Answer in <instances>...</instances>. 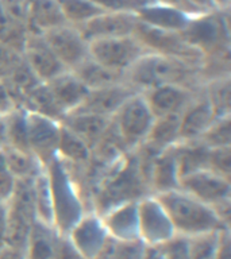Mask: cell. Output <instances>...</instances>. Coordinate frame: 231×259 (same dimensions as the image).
Returning <instances> with one entry per match:
<instances>
[{
    "label": "cell",
    "instance_id": "1",
    "mask_svg": "<svg viewBox=\"0 0 231 259\" xmlns=\"http://www.w3.org/2000/svg\"><path fill=\"white\" fill-rule=\"evenodd\" d=\"M150 194L135 151H129L113 163L97 182L89 200V210L103 214L112 206L138 201Z\"/></svg>",
    "mask_w": 231,
    "mask_h": 259
},
{
    "label": "cell",
    "instance_id": "2",
    "mask_svg": "<svg viewBox=\"0 0 231 259\" xmlns=\"http://www.w3.org/2000/svg\"><path fill=\"white\" fill-rule=\"evenodd\" d=\"M125 82L139 93L166 84L190 88H200L203 85L200 69L153 52L146 53L125 73Z\"/></svg>",
    "mask_w": 231,
    "mask_h": 259
},
{
    "label": "cell",
    "instance_id": "3",
    "mask_svg": "<svg viewBox=\"0 0 231 259\" xmlns=\"http://www.w3.org/2000/svg\"><path fill=\"white\" fill-rule=\"evenodd\" d=\"M156 197L165 208L176 235L192 238L230 228L210 205L199 201L184 190L174 189L156 194Z\"/></svg>",
    "mask_w": 231,
    "mask_h": 259
},
{
    "label": "cell",
    "instance_id": "4",
    "mask_svg": "<svg viewBox=\"0 0 231 259\" xmlns=\"http://www.w3.org/2000/svg\"><path fill=\"white\" fill-rule=\"evenodd\" d=\"M45 170L52 192L53 228L60 235H68L88 210V206L72 170L62 159L53 158Z\"/></svg>",
    "mask_w": 231,
    "mask_h": 259
},
{
    "label": "cell",
    "instance_id": "5",
    "mask_svg": "<svg viewBox=\"0 0 231 259\" xmlns=\"http://www.w3.org/2000/svg\"><path fill=\"white\" fill-rule=\"evenodd\" d=\"M228 11L214 10L194 16L180 32L186 44L196 49L204 60L230 57Z\"/></svg>",
    "mask_w": 231,
    "mask_h": 259
},
{
    "label": "cell",
    "instance_id": "6",
    "mask_svg": "<svg viewBox=\"0 0 231 259\" xmlns=\"http://www.w3.org/2000/svg\"><path fill=\"white\" fill-rule=\"evenodd\" d=\"M178 189L210 205L219 214V218L227 226H230V178L223 177L210 169H199L181 176L178 181Z\"/></svg>",
    "mask_w": 231,
    "mask_h": 259
},
{
    "label": "cell",
    "instance_id": "7",
    "mask_svg": "<svg viewBox=\"0 0 231 259\" xmlns=\"http://www.w3.org/2000/svg\"><path fill=\"white\" fill-rule=\"evenodd\" d=\"M156 116L142 93H134L112 116V124L127 151L143 145Z\"/></svg>",
    "mask_w": 231,
    "mask_h": 259
},
{
    "label": "cell",
    "instance_id": "8",
    "mask_svg": "<svg viewBox=\"0 0 231 259\" xmlns=\"http://www.w3.org/2000/svg\"><path fill=\"white\" fill-rule=\"evenodd\" d=\"M34 180V178H32ZM32 180H16L7 201V244L23 252L30 230L35 222L32 202Z\"/></svg>",
    "mask_w": 231,
    "mask_h": 259
},
{
    "label": "cell",
    "instance_id": "9",
    "mask_svg": "<svg viewBox=\"0 0 231 259\" xmlns=\"http://www.w3.org/2000/svg\"><path fill=\"white\" fill-rule=\"evenodd\" d=\"M89 57L97 64L125 74L149 50L134 35L115 36L88 42Z\"/></svg>",
    "mask_w": 231,
    "mask_h": 259
},
{
    "label": "cell",
    "instance_id": "10",
    "mask_svg": "<svg viewBox=\"0 0 231 259\" xmlns=\"http://www.w3.org/2000/svg\"><path fill=\"white\" fill-rule=\"evenodd\" d=\"M134 35L141 40L149 52L177 58V60L184 61L186 64L196 66L199 69L202 68L203 62H204V57L196 49L186 44L185 40L182 39V36L180 35V32L156 30V28L149 27L146 24H142L138 20Z\"/></svg>",
    "mask_w": 231,
    "mask_h": 259
},
{
    "label": "cell",
    "instance_id": "11",
    "mask_svg": "<svg viewBox=\"0 0 231 259\" xmlns=\"http://www.w3.org/2000/svg\"><path fill=\"white\" fill-rule=\"evenodd\" d=\"M41 34L65 69L74 70L89 58L88 40L76 26L64 23Z\"/></svg>",
    "mask_w": 231,
    "mask_h": 259
},
{
    "label": "cell",
    "instance_id": "12",
    "mask_svg": "<svg viewBox=\"0 0 231 259\" xmlns=\"http://www.w3.org/2000/svg\"><path fill=\"white\" fill-rule=\"evenodd\" d=\"M138 234L146 246H162L176 236L165 208L153 194L138 200Z\"/></svg>",
    "mask_w": 231,
    "mask_h": 259
},
{
    "label": "cell",
    "instance_id": "13",
    "mask_svg": "<svg viewBox=\"0 0 231 259\" xmlns=\"http://www.w3.org/2000/svg\"><path fill=\"white\" fill-rule=\"evenodd\" d=\"M30 153L41 165L46 167L57 157V149L61 135V121L35 112L26 111Z\"/></svg>",
    "mask_w": 231,
    "mask_h": 259
},
{
    "label": "cell",
    "instance_id": "14",
    "mask_svg": "<svg viewBox=\"0 0 231 259\" xmlns=\"http://www.w3.org/2000/svg\"><path fill=\"white\" fill-rule=\"evenodd\" d=\"M203 87V85H202ZM200 87V88H202ZM200 88H190L185 85L166 84L142 92L146 103L156 117L181 115L192 103Z\"/></svg>",
    "mask_w": 231,
    "mask_h": 259
},
{
    "label": "cell",
    "instance_id": "15",
    "mask_svg": "<svg viewBox=\"0 0 231 259\" xmlns=\"http://www.w3.org/2000/svg\"><path fill=\"white\" fill-rule=\"evenodd\" d=\"M66 236L85 259L96 258L109 238L103 219L95 210H87Z\"/></svg>",
    "mask_w": 231,
    "mask_h": 259
},
{
    "label": "cell",
    "instance_id": "16",
    "mask_svg": "<svg viewBox=\"0 0 231 259\" xmlns=\"http://www.w3.org/2000/svg\"><path fill=\"white\" fill-rule=\"evenodd\" d=\"M22 57L41 82H49L65 70V66L54 56L41 32L28 31Z\"/></svg>",
    "mask_w": 231,
    "mask_h": 259
},
{
    "label": "cell",
    "instance_id": "17",
    "mask_svg": "<svg viewBox=\"0 0 231 259\" xmlns=\"http://www.w3.org/2000/svg\"><path fill=\"white\" fill-rule=\"evenodd\" d=\"M137 24L138 18L135 14L104 11L79 26V30L85 39L92 42L115 36L133 35Z\"/></svg>",
    "mask_w": 231,
    "mask_h": 259
},
{
    "label": "cell",
    "instance_id": "18",
    "mask_svg": "<svg viewBox=\"0 0 231 259\" xmlns=\"http://www.w3.org/2000/svg\"><path fill=\"white\" fill-rule=\"evenodd\" d=\"M134 93L138 92L126 82L97 89H89L83 104L73 112H87L112 117L118 112V109L123 105V103L130 96H133Z\"/></svg>",
    "mask_w": 231,
    "mask_h": 259
},
{
    "label": "cell",
    "instance_id": "19",
    "mask_svg": "<svg viewBox=\"0 0 231 259\" xmlns=\"http://www.w3.org/2000/svg\"><path fill=\"white\" fill-rule=\"evenodd\" d=\"M214 109L203 92V87L184 112L180 115V142H192L200 139L214 121Z\"/></svg>",
    "mask_w": 231,
    "mask_h": 259
},
{
    "label": "cell",
    "instance_id": "20",
    "mask_svg": "<svg viewBox=\"0 0 231 259\" xmlns=\"http://www.w3.org/2000/svg\"><path fill=\"white\" fill-rule=\"evenodd\" d=\"M180 170H178L176 145L162 150L154 157L147 174V186L150 194H161L178 189Z\"/></svg>",
    "mask_w": 231,
    "mask_h": 259
},
{
    "label": "cell",
    "instance_id": "21",
    "mask_svg": "<svg viewBox=\"0 0 231 259\" xmlns=\"http://www.w3.org/2000/svg\"><path fill=\"white\" fill-rule=\"evenodd\" d=\"M135 15L142 24L168 32H181L194 18L178 8L156 2L138 10Z\"/></svg>",
    "mask_w": 231,
    "mask_h": 259
},
{
    "label": "cell",
    "instance_id": "22",
    "mask_svg": "<svg viewBox=\"0 0 231 259\" xmlns=\"http://www.w3.org/2000/svg\"><path fill=\"white\" fill-rule=\"evenodd\" d=\"M109 238L117 240H135L138 234V201H127L112 206L100 214Z\"/></svg>",
    "mask_w": 231,
    "mask_h": 259
},
{
    "label": "cell",
    "instance_id": "23",
    "mask_svg": "<svg viewBox=\"0 0 231 259\" xmlns=\"http://www.w3.org/2000/svg\"><path fill=\"white\" fill-rule=\"evenodd\" d=\"M46 84L65 115L76 111L89 92L84 82L72 70H65Z\"/></svg>",
    "mask_w": 231,
    "mask_h": 259
},
{
    "label": "cell",
    "instance_id": "24",
    "mask_svg": "<svg viewBox=\"0 0 231 259\" xmlns=\"http://www.w3.org/2000/svg\"><path fill=\"white\" fill-rule=\"evenodd\" d=\"M112 123V117L100 116L87 112L66 113L61 120V124L68 128L81 141H84L91 150L101 141Z\"/></svg>",
    "mask_w": 231,
    "mask_h": 259
},
{
    "label": "cell",
    "instance_id": "25",
    "mask_svg": "<svg viewBox=\"0 0 231 259\" xmlns=\"http://www.w3.org/2000/svg\"><path fill=\"white\" fill-rule=\"evenodd\" d=\"M57 232L52 226L35 220L23 248V259H56Z\"/></svg>",
    "mask_w": 231,
    "mask_h": 259
},
{
    "label": "cell",
    "instance_id": "26",
    "mask_svg": "<svg viewBox=\"0 0 231 259\" xmlns=\"http://www.w3.org/2000/svg\"><path fill=\"white\" fill-rule=\"evenodd\" d=\"M57 157L62 159L70 167L73 173H81L91 161L92 150L84 141H81L80 138L76 137L74 134L70 133L62 125L58 149H57Z\"/></svg>",
    "mask_w": 231,
    "mask_h": 259
},
{
    "label": "cell",
    "instance_id": "27",
    "mask_svg": "<svg viewBox=\"0 0 231 259\" xmlns=\"http://www.w3.org/2000/svg\"><path fill=\"white\" fill-rule=\"evenodd\" d=\"M27 28L32 32H44L66 23L57 0H26Z\"/></svg>",
    "mask_w": 231,
    "mask_h": 259
},
{
    "label": "cell",
    "instance_id": "28",
    "mask_svg": "<svg viewBox=\"0 0 231 259\" xmlns=\"http://www.w3.org/2000/svg\"><path fill=\"white\" fill-rule=\"evenodd\" d=\"M20 108L28 112L40 113L57 121H61L65 117L64 111L57 104L46 82H38L28 89L20 99Z\"/></svg>",
    "mask_w": 231,
    "mask_h": 259
},
{
    "label": "cell",
    "instance_id": "29",
    "mask_svg": "<svg viewBox=\"0 0 231 259\" xmlns=\"http://www.w3.org/2000/svg\"><path fill=\"white\" fill-rule=\"evenodd\" d=\"M180 142V115L156 117L143 145L156 153L177 145Z\"/></svg>",
    "mask_w": 231,
    "mask_h": 259
},
{
    "label": "cell",
    "instance_id": "30",
    "mask_svg": "<svg viewBox=\"0 0 231 259\" xmlns=\"http://www.w3.org/2000/svg\"><path fill=\"white\" fill-rule=\"evenodd\" d=\"M72 72L84 82V85L88 89H97L125 82L123 73L113 72L111 69L97 64L96 61H93L91 57Z\"/></svg>",
    "mask_w": 231,
    "mask_h": 259
},
{
    "label": "cell",
    "instance_id": "31",
    "mask_svg": "<svg viewBox=\"0 0 231 259\" xmlns=\"http://www.w3.org/2000/svg\"><path fill=\"white\" fill-rule=\"evenodd\" d=\"M4 158L8 173L15 180H32L45 169L31 153L12 149L10 146L4 147Z\"/></svg>",
    "mask_w": 231,
    "mask_h": 259
},
{
    "label": "cell",
    "instance_id": "32",
    "mask_svg": "<svg viewBox=\"0 0 231 259\" xmlns=\"http://www.w3.org/2000/svg\"><path fill=\"white\" fill-rule=\"evenodd\" d=\"M203 92L214 109L215 117L231 116V82L228 76L218 77L203 84Z\"/></svg>",
    "mask_w": 231,
    "mask_h": 259
},
{
    "label": "cell",
    "instance_id": "33",
    "mask_svg": "<svg viewBox=\"0 0 231 259\" xmlns=\"http://www.w3.org/2000/svg\"><path fill=\"white\" fill-rule=\"evenodd\" d=\"M32 202L35 220L53 227V200L46 170L32 180Z\"/></svg>",
    "mask_w": 231,
    "mask_h": 259
},
{
    "label": "cell",
    "instance_id": "34",
    "mask_svg": "<svg viewBox=\"0 0 231 259\" xmlns=\"http://www.w3.org/2000/svg\"><path fill=\"white\" fill-rule=\"evenodd\" d=\"M2 120H3L4 130H6L7 146L12 149L20 150V151L30 153L26 109H15L11 113H8L7 116L2 117Z\"/></svg>",
    "mask_w": 231,
    "mask_h": 259
},
{
    "label": "cell",
    "instance_id": "35",
    "mask_svg": "<svg viewBox=\"0 0 231 259\" xmlns=\"http://www.w3.org/2000/svg\"><path fill=\"white\" fill-rule=\"evenodd\" d=\"M27 34V27L14 19L0 4V44L22 54Z\"/></svg>",
    "mask_w": 231,
    "mask_h": 259
},
{
    "label": "cell",
    "instance_id": "36",
    "mask_svg": "<svg viewBox=\"0 0 231 259\" xmlns=\"http://www.w3.org/2000/svg\"><path fill=\"white\" fill-rule=\"evenodd\" d=\"M57 2L65 22L76 27L104 12L92 0H57Z\"/></svg>",
    "mask_w": 231,
    "mask_h": 259
},
{
    "label": "cell",
    "instance_id": "37",
    "mask_svg": "<svg viewBox=\"0 0 231 259\" xmlns=\"http://www.w3.org/2000/svg\"><path fill=\"white\" fill-rule=\"evenodd\" d=\"M146 244L139 239L117 240L108 238L95 259H141Z\"/></svg>",
    "mask_w": 231,
    "mask_h": 259
},
{
    "label": "cell",
    "instance_id": "38",
    "mask_svg": "<svg viewBox=\"0 0 231 259\" xmlns=\"http://www.w3.org/2000/svg\"><path fill=\"white\" fill-rule=\"evenodd\" d=\"M198 141L208 149L231 146V116L216 119Z\"/></svg>",
    "mask_w": 231,
    "mask_h": 259
},
{
    "label": "cell",
    "instance_id": "39",
    "mask_svg": "<svg viewBox=\"0 0 231 259\" xmlns=\"http://www.w3.org/2000/svg\"><path fill=\"white\" fill-rule=\"evenodd\" d=\"M219 232H211V234L188 238V242H189L188 259H215L219 242Z\"/></svg>",
    "mask_w": 231,
    "mask_h": 259
},
{
    "label": "cell",
    "instance_id": "40",
    "mask_svg": "<svg viewBox=\"0 0 231 259\" xmlns=\"http://www.w3.org/2000/svg\"><path fill=\"white\" fill-rule=\"evenodd\" d=\"M207 167L223 177H231V146L208 150Z\"/></svg>",
    "mask_w": 231,
    "mask_h": 259
},
{
    "label": "cell",
    "instance_id": "41",
    "mask_svg": "<svg viewBox=\"0 0 231 259\" xmlns=\"http://www.w3.org/2000/svg\"><path fill=\"white\" fill-rule=\"evenodd\" d=\"M92 2L103 11L135 14L142 7L153 3L154 0H92Z\"/></svg>",
    "mask_w": 231,
    "mask_h": 259
},
{
    "label": "cell",
    "instance_id": "42",
    "mask_svg": "<svg viewBox=\"0 0 231 259\" xmlns=\"http://www.w3.org/2000/svg\"><path fill=\"white\" fill-rule=\"evenodd\" d=\"M165 259H188L189 242L188 238L176 235L161 246Z\"/></svg>",
    "mask_w": 231,
    "mask_h": 259
},
{
    "label": "cell",
    "instance_id": "43",
    "mask_svg": "<svg viewBox=\"0 0 231 259\" xmlns=\"http://www.w3.org/2000/svg\"><path fill=\"white\" fill-rule=\"evenodd\" d=\"M20 108L15 93L4 78H0V117L7 116L12 111Z\"/></svg>",
    "mask_w": 231,
    "mask_h": 259
},
{
    "label": "cell",
    "instance_id": "44",
    "mask_svg": "<svg viewBox=\"0 0 231 259\" xmlns=\"http://www.w3.org/2000/svg\"><path fill=\"white\" fill-rule=\"evenodd\" d=\"M0 4L16 19L19 23L24 24L27 27V10H26V0H0ZM28 30V28H27Z\"/></svg>",
    "mask_w": 231,
    "mask_h": 259
},
{
    "label": "cell",
    "instance_id": "45",
    "mask_svg": "<svg viewBox=\"0 0 231 259\" xmlns=\"http://www.w3.org/2000/svg\"><path fill=\"white\" fill-rule=\"evenodd\" d=\"M56 259H85L79 251L74 248L66 235H60L57 238Z\"/></svg>",
    "mask_w": 231,
    "mask_h": 259
},
{
    "label": "cell",
    "instance_id": "46",
    "mask_svg": "<svg viewBox=\"0 0 231 259\" xmlns=\"http://www.w3.org/2000/svg\"><path fill=\"white\" fill-rule=\"evenodd\" d=\"M22 54L14 52L0 44V78H6L12 66L18 62Z\"/></svg>",
    "mask_w": 231,
    "mask_h": 259
},
{
    "label": "cell",
    "instance_id": "47",
    "mask_svg": "<svg viewBox=\"0 0 231 259\" xmlns=\"http://www.w3.org/2000/svg\"><path fill=\"white\" fill-rule=\"evenodd\" d=\"M215 259H231V232L230 228H224L219 232V242Z\"/></svg>",
    "mask_w": 231,
    "mask_h": 259
},
{
    "label": "cell",
    "instance_id": "48",
    "mask_svg": "<svg viewBox=\"0 0 231 259\" xmlns=\"http://www.w3.org/2000/svg\"><path fill=\"white\" fill-rule=\"evenodd\" d=\"M15 178L8 173V170H0V201L7 202L15 188Z\"/></svg>",
    "mask_w": 231,
    "mask_h": 259
},
{
    "label": "cell",
    "instance_id": "49",
    "mask_svg": "<svg viewBox=\"0 0 231 259\" xmlns=\"http://www.w3.org/2000/svg\"><path fill=\"white\" fill-rule=\"evenodd\" d=\"M156 3H162V4H168V6H172V7H176L181 11L186 12L192 16H198L200 14H204V12L199 11L198 8L195 7L194 4L190 3L189 0H154Z\"/></svg>",
    "mask_w": 231,
    "mask_h": 259
},
{
    "label": "cell",
    "instance_id": "50",
    "mask_svg": "<svg viewBox=\"0 0 231 259\" xmlns=\"http://www.w3.org/2000/svg\"><path fill=\"white\" fill-rule=\"evenodd\" d=\"M7 244V202L0 201V250Z\"/></svg>",
    "mask_w": 231,
    "mask_h": 259
},
{
    "label": "cell",
    "instance_id": "51",
    "mask_svg": "<svg viewBox=\"0 0 231 259\" xmlns=\"http://www.w3.org/2000/svg\"><path fill=\"white\" fill-rule=\"evenodd\" d=\"M0 259H23V252L11 246H4L0 250Z\"/></svg>",
    "mask_w": 231,
    "mask_h": 259
},
{
    "label": "cell",
    "instance_id": "52",
    "mask_svg": "<svg viewBox=\"0 0 231 259\" xmlns=\"http://www.w3.org/2000/svg\"><path fill=\"white\" fill-rule=\"evenodd\" d=\"M141 259H165L161 246H146Z\"/></svg>",
    "mask_w": 231,
    "mask_h": 259
},
{
    "label": "cell",
    "instance_id": "53",
    "mask_svg": "<svg viewBox=\"0 0 231 259\" xmlns=\"http://www.w3.org/2000/svg\"><path fill=\"white\" fill-rule=\"evenodd\" d=\"M189 2L194 4L195 7L198 8L199 11L202 12H211L214 11V10H216L212 0H189Z\"/></svg>",
    "mask_w": 231,
    "mask_h": 259
},
{
    "label": "cell",
    "instance_id": "54",
    "mask_svg": "<svg viewBox=\"0 0 231 259\" xmlns=\"http://www.w3.org/2000/svg\"><path fill=\"white\" fill-rule=\"evenodd\" d=\"M212 2L216 10H222V11L230 10V0H212Z\"/></svg>",
    "mask_w": 231,
    "mask_h": 259
},
{
    "label": "cell",
    "instance_id": "55",
    "mask_svg": "<svg viewBox=\"0 0 231 259\" xmlns=\"http://www.w3.org/2000/svg\"><path fill=\"white\" fill-rule=\"evenodd\" d=\"M7 146V138H6V130H4V123L0 119V150H3Z\"/></svg>",
    "mask_w": 231,
    "mask_h": 259
},
{
    "label": "cell",
    "instance_id": "56",
    "mask_svg": "<svg viewBox=\"0 0 231 259\" xmlns=\"http://www.w3.org/2000/svg\"><path fill=\"white\" fill-rule=\"evenodd\" d=\"M0 119H2V117H0Z\"/></svg>",
    "mask_w": 231,
    "mask_h": 259
}]
</instances>
